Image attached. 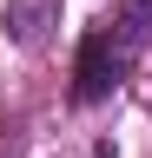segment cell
Listing matches in <instances>:
<instances>
[{"mask_svg":"<svg viewBox=\"0 0 152 158\" xmlns=\"http://www.w3.org/2000/svg\"><path fill=\"white\" fill-rule=\"evenodd\" d=\"M152 46V0H119L80 33L73 53V106H99L132 79V66Z\"/></svg>","mask_w":152,"mask_h":158,"instance_id":"1","label":"cell"},{"mask_svg":"<svg viewBox=\"0 0 152 158\" xmlns=\"http://www.w3.org/2000/svg\"><path fill=\"white\" fill-rule=\"evenodd\" d=\"M53 13H60V0H7V33L20 40V46H40Z\"/></svg>","mask_w":152,"mask_h":158,"instance_id":"2","label":"cell"}]
</instances>
